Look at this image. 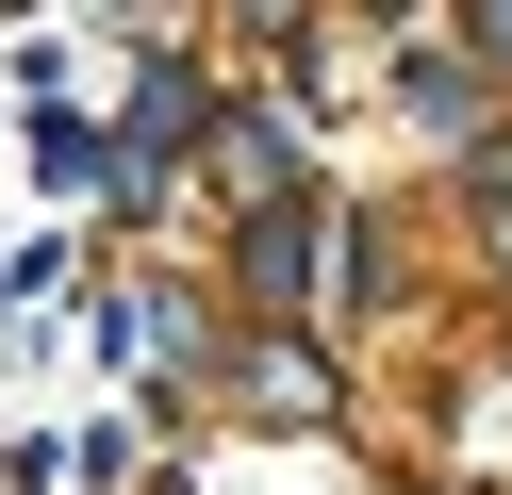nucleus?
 I'll use <instances>...</instances> for the list:
<instances>
[{"label":"nucleus","mask_w":512,"mask_h":495,"mask_svg":"<svg viewBox=\"0 0 512 495\" xmlns=\"http://www.w3.org/2000/svg\"><path fill=\"white\" fill-rule=\"evenodd\" d=\"M248 396H265V429H331V363H314L298 330H265V347H248Z\"/></svg>","instance_id":"1"},{"label":"nucleus","mask_w":512,"mask_h":495,"mask_svg":"<svg viewBox=\"0 0 512 495\" xmlns=\"http://www.w3.org/2000/svg\"><path fill=\"white\" fill-rule=\"evenodd\" d=\"M479 50H496V66H512V17H479Z\"/></svg>","instance_id":"4"},{"label":"nucleus","mask_w":512,"mask_h":495,"mask_svg":"<svg viewBox=\"0 0 512 495\" xmlns=\"http://www.w3.org/2000/svg\"><path fill=\"white\" fill-rule=\"evenodd\" d=\"M215 149H232V182L265 198V215H281V198H298V132H281V116H232V132H215Z\"/></svg>","instance_id":"2"},{"label":"nucleus","mask_w":512,"mask_h":495,"mask_svg":"<svg viewBox=\"0 0 512 495\" xmlns=\"http://www.w3.org/2000/svg\"><path fill=\"white\" fill-rule=\"evenodd\" d=\"M298 264H314V215H298V198H281V215H248V297H314Z\"/></svg>","instance_id":"3"},{"label":"nucleus","mask_w":512,"mask_h":495,"mask_svg":"<svg viewBox=\"0 0 512 495\" xmlns=\"http://www.w3.org/2000/svg\"><path fill=\"white\" fill-rule=\"evenodd\" d=\"M496 248H512V198H496Z\"/></svg>","instance_id":"5"}]
</instances>
